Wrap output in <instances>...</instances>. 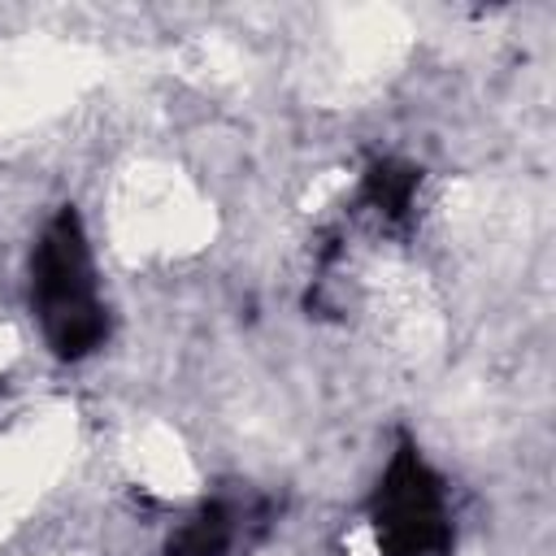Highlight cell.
<instances>
[{
	"mask_svg": "<svg viewBox=\"0 0 556 556\" xmlns=\"http://www.w3.org/2000/svg\"><path fill=\"white\" fill-rule=\"evenodd\" d=\"M35 300L61 356H83L104 339V313L91 287V261L74 213H61L35 252Z\"/></svg>",
	"mask_w": 556,
	"mask_h": 556,
	"instance_id": "6da1fadb",
	"label": "cell"
},
{
	"mask_svg": "<svg viewBox=\"0 0 556 556\" xmlns=\"http://www.w3.org/2000/svg\"><path fill=\"white\" fill-rule=\"evenodd\" d=\"M374 534H378V547L382 543L391 547V556H443L452 539L443 491L413 452H400L391 460L387 482L378 486Z\"/></svg>",
	"mask_w": 556,
	"mask_h": 556,
	"instance_id": "7a4b0ae2",
	"label": "cell"
}]
</instances>
